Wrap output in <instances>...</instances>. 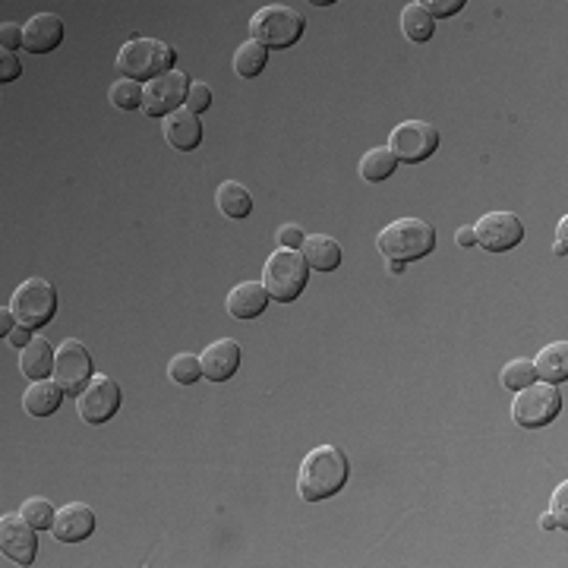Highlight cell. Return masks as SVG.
<instances>
[{
    "mask_svg": "<svg viewBox=\"0 0 568 568\" xmlns=\"http://www.w3.org/2000/svg\"><path fill=\"white\" fill-rule=\"evenodd\" d=\"M209 108H212V89L206 83H193L190 95H187V111H193L199 117L202 111H209Z\"/></svg>",
    "mask_w": 568,
    "mask_h": 568,
    "instance_id": "33",
    "label": "cell"
},
{
    "mask_svg": "<svg viewBox=\"0 0 568 568\" xmlns=\"http://www.w3.org/2000/svg\"><path fill=\"white\" fill-rule=\"evenodd\" d=\"M76 411L89 426L108 423L120 411V385L111 376H92L83 395H76Z\"/></svg>",
    "mask_w": 568,
    "mask_h": 568,
    "instance_id": "11",
    "label": "cell"
},
{
    "mask_svg": "<svg viewBox=\"0 0 568 568\" xmlns=\"http://www.w3.org/2000/svg\"><path fill=\"white\" fill-rule=\"evenodd\" d=\"M174 48L161 38H130L117 51V73L133 83H152V79L174 70Z\"/></svg>",
    "mask_w": 568,
    "mask_h": 568,
    "instance_id": "3",
    "label": "cell"
},
{
    "mask_svg": "<svg viewBox=\"0 0 568 568\" xmlns=\"http://www.w3.org/2000/svg\"><path fill=\"white\" fill-rule=\"evenodd\" d=\"M64 389L54 382V379H38L32 382L26 395H23V411L29 417H51L57 408H60V401H64Z\"/></svg>",
    "mask_w": 568,
    "mask_h": 568,
    "instance_id": "21",
    "label": "cell"
},
{
    "mask_svg": "<svg viewBox=\"0 0 568 568\" xmlns=\"http://www.w3.org/2000/svg\"><path fill=\"white\" fill-rule=\"evenodd\" d=\"M193 79L184 70H171L165 76L152 79V83L142 86V111L149 117H168L187 105Z\"/></svg>",
    "mask_w": 568,
    "mask_h": 568,
    "instance_id": "8",
    "label": "cell"
},
{
    "mask_svg": "<svg viewBox=\"0 0 568 568\" xmlns=\"http://www.w3.org/2000/svg\"><path fill=\"white\" fill-rule=\"evenodd\" d=\"M376 247L389 262H417L436 250V228L426 218H398L376 234Z\"/></svg>",
    "mask_w": 568,
    "mask_h": 568,
    "instance_id": "2",
    "label": "cell"
},
{
    "mask_svg": "<svg viewBox=\"0 0 568 568\" xmlns=\"http://www.w3.org/2000/svg\"><path fill=\"white\" fill-rule=\"evenodd\" d=\"M553 253L556 256H565L568 253V218L559 221V228H556V243H553Z\"/></svg>",
    "mask_w": 568,
    "mask_h": 568,
    "instance_id": "37",
    "label": "cell"
},
{
    "mask_svg": "<svg viewBox=\"0 0 568 568\" xmlns=\"http://www.w3.org/2000/svg\"><path fill=\"white\" fill-rule=\"evenodd\" d=\"M562 411V392L559 385L550 382H531L518 389L512 401V420L524 430H540V426L553 423Z\"/></svg>",
    "mask_w": 568,
    "mask_h": 568,
    "instance_id": "6",
    "label": "cell"
},
{
    "mask_svg": "<svg viewBox=\"0 0 568 568\" xmlns=\"http://www.w3.org/2000/svg\"><path fill=\"white\" fill-rule=\"evenodd\" d=\"M420 7H423L426 13H430V16H433V23H436V19H445V16L461 13L468 4H464V0H420Z\"/></svg>",
    "mask_w": 568,
    "mask_h": 568,
    "instance_id": "32",
    "label": "cell"
},
{
    "mask_svg": "<svg viewBox=\"0 0 568 568\" xmlns=\"http://www.w3.org/2000/svg\"><path fill=\"white\" fill-rule=\"evenodd\" d=\"M0 550L4 559L16 565H32L38 553V527H32L23 515L0 518Z\"/></svg>",
    "mask_w": 568,
    "mask_h": 568,
    "instance_id": "13",
    "label": "cell"
},
{
    "mask_svg": "<svg viewBox=\"0 0 568 568\" xmlns=\"http://www.w3.org/2000/svg\"><path fill=\"white\" fill-rule=\"evenodd\" d=\"M19 76H23V64H19V57L13 51L0 48V83H16Z\"/></svg>",
    "mask_w": 568,
    "mask_h": 568,
    "instance_id": "34",
    "label": "cell"
},
{
    "mask_svg": "<svg viewBox=\"0 0 568 568\" xmlns=\"http://www.w3.org/2000/svg\"><path fill=\"white\" fill-rule=\"evenodd\" d=\"M303 240H307V234H303L300 225H281L278 228V247H284V250H300Z\"/></svg>",
    "mask_w": 568,
    "mask_h": 568,
    "instance_id": "35",
    "label": "cell"
},
{
    "mask_svg": "<svg viewBox=\"0 0 568 568\" xmlns=\"http://www.w3.org/2000/svg\"><path fill=\"white\" fill-rule=\"evenodd\" d=\"M10 310L19 326H29L32 332L48 326L57 313V291L45 278H26L10 297Z\"/></svg>",
    "mask_w": 568,
    "mask_h": 568,
    "instance_id": "7",
    "label": "cell"
},
{
    "mask_svg": "<svg viewBox=\"0 0 568 568\" xmlns=\"http://www.w3.org/2000/svg\"><path fill=\"white\" fill-rule=\"evenodd\" d=\"M389 149L404 165H420L439 149V130L426 120H404L389 136Z\"/></svg>",
    "mask_w": 568,
    "mask_h": 568,
    "instance_id": "9",
    "label": "cell"
},
{
    "mask_svg": "<svg viewBox=\"0 0 568 568\" xmlns=\"http://www.w3.org/2000/svg\"><path fill=\"white\" fill-rule=\"evenodd\" d=\"M474 237L480 247L490 253L515 250L524 240V221L512 212H486L474 225Z\"/></svg>",
    "mask_w": 568,
    "mask_h": 568,
    "instance_id": "12",
    "label": "cell"
},
{
    "mask_svg": "<svg viewBox=\"0 0 568 568\" xmlns=\"http://www.w3.org/2000/svg\"><path fill=\"white\" fill-rule=\"evenodd\" d=\"M32 338H35V335H32V329H29V326H19V322H16V329L7 335V341H10V344H16V348H26V344H29Z\"/></svg>",
    "mask_w": 568,
    "mask_h": 568,
    "instance_id": "38",
    "label": "cell"
},
{
    "mask_svg": "<svg viewBox=\"0 0 568 568\" xmlns=\"http://www.w3.org/2000/svg\"><path fill=\"white\" fill-rule=\"evenodd\" d=\"M433 29H436L433 16L420 7V0H414V4H408L401 10V32L408 35L411 42H430Z\"/></svg>",
    "mask_w": 568,
    "mask_h": 568,
    "instance_id": "26",
    "label": "cell"
},
{
    "mask_svg": "<svg viewBox=\"0 0 568 568\" xmlns=\"http://www.w3.org/2000/svg\"><path fill=\"white\" fill-rule=\"evenodd\" d=\"M351 474V461L338 445H316L310 455L303 458L300 474H297V493L303 502H322L332 499L344 490Z\"/></svg>",
    "mask_w": 568,
    "mask_h": 568,
    "instance_id": "1",
    "label": "cell"
},
{
    "mask_svg": "<svg viewBox=\"0 0 568 568\" xmlns=\"http://www.w3.org/2000/svg\"><path fill=\"white\" fill-rule=\"evenodd\" d=\"M16 45H23V26L4 23V26H0V48H4V51H13Z\"/></svg>",
    "mask_w": 568,
    "mask_h": 568,
    "instance_id": "36",
    "label": "cell"
},
{
    "mask_svg": "<svg viewBox=\"0 0 568 568\" xmlns=\"http://www.w3.org/2000/svg\"><path fill=\"white\" fill-rule=\"evenodd\" d=\"M455 243H458V247H474V243H477L474 228H458L455 231Z\"/></svg>",
    "mask_w": 568,
    "mask_h": 568,
    "instance_id": "40",
    "label": "cell"
},
{
    "mask_svg": "<svg viewBox=\"0 0 568 568\" xmlns=\"http://www.w3.org/2000/svg\"><path fill=\"white\" fill-rule=\"evenodd\" d=\"M165 139H168V146L177 149V152H193L199 149V142H202V124H199V117L187 108H180L174 114L165 117Z\"/></svg>",
    "mask_w": 568,
    "mask_h": 568,
    "instance_id": "18",
    "label": "cell"
},
{
    "mask_svg": "<svg viewBox=\"0 0 568 568\" xmlns=\"http://www.w3.org/2000/svg\"><path fill=\"white\" fill-rule=\"evenodd\" d=\"M300 256L307 259V266L313 272H335L341 266V247L329 234H307V240H303V247H300Z\"/></svg>",
    "mask_w": 568,
    "mask_h": 568,
    "instance_id": "20",
    "label": "cell"
},
{
    "mask_svg": "<svg viewBox=\"0 0 568 568\" xmlns=\"http://www.w3.org/2000/svg\"><path fill=\"white\" fill-rule=\"evenodd\" d=\"M540 524L546 527V531H553V527H556V521H553V515H550V512L543 515V521H540Z\"/></svg>",
    "mask_w": 568,
    "mask_h": 568,
    "instance_id": "41",
    "label": "cell"
},
{
    "mask_svg": "<svg viewBox=\"0 0 568 568\" xmlns=\"http://www.w3.org/2000/svg\"><path fill=\"white\" fill-rule=\"evenodd\" d=\"M54 348H51V341H45L42 335H35L23 354H19V373H23L29 382H38V379H48L54 373Z\"/></svg>",
    "mask_w": 568,
    "mask_h": 568,
    "instance_id": "19",
    "label": "cell"
},
{
    "mask_svg": "<svg viewBox=\"0 0 568 568\" xmlns=\"http://www.w3.org/2000/svg\"><path fill=\"white\" fill-rule=\"evenodd\" d=\"M269 64V48H262L259 42H243L237 51H234V73L240 79H256L262 70Z\"/></svg>",
    "mask_w": 568,
    "mask_h": 568,
    "instance_id": "25",
    "label": "cell"
},
{
    "mask_svg": "<svg viewBox=\"0 0 568 568\" xmlns=\"http://www.w3.org/2000/svg\"><path fill=\"white\" fill-rule=\"evenodd\" d=\"M108 98H111V105L120 108V111H136V108H142V86L133 83V79H117L108 92Z\"/></svg>",
    "mask_w": 568,
    "mask_h": 568,
    "instance_id": "30",
    "label": "cell"
},
{
    "mask_svg": "<svg viewBox=\"0 0 568 568\" xmlns=\"http://www.w3.org/2000/svg\"><path fill=\"white\" fill-rule=\"evenodd\" d=\"M64 42V23L54 13H35L23 26V48L29 54H51Z\"/></svg>",
    "mask_w": 568,
    "mask_h": 568,
    "instance_id": "16",
    "label": "cell"
},
{
    "mask_svg": "<svg viewBox=\"0 0 568 568\" xmlns=\"http://www.w3.org/2000/svg\"><path fill=\"white\" fill-rule=\"evenodd\" d=\"M540 382L562 385L568 379V341H553L531 360Z\"/></svg>",
    "mask_w": 568,
    "mask_h": 568,
    "instance_id": "22",
    "label": "cell"
},
{
    "mask_svg": "<svg viewBox=\"0 0 568 568\" xmlns=\"http://www.w3.org/2000/svg\"><path fill=\"white\" fill-rule=\"evenodd\" d=\"M568 480H562L556 490H553V499H550V515H553V521H556V527H568Z\"/></svg>",
    "mask_w": 568,
    "mask_h": 568,
    "instance_id": "31",
    "label": "cell"
},
{
    "mask_svg": "<svg viewBox=\"0 0 568 568\" xmlns=\"http://www.w3.org/2000/svg\"><path fill=\"white\" fill-rule=\"evenodd\" d=\"M303 29H307V16L294 7H281V4H269L262 7L253 19H250V38L259 42L262 48H291L303 38Z\"/></svg>",
    "mask_w": 568,
    "mask_h": 568,
    "instance_id": "5",
    "label": "cell"
},
{
    "mask_svg": "<svg viewBox=\"0 0 568 568\" xmlns=\"http://www.w3.org/2000/svg\"><path fill=\"white\" fill-rule=\"evenodd\" d=\"M398 168V158L392 155L389 146H376L370 149L367 155L360 158V177L367 180V184H382V180H389Z\"/></svg>",
    "mask_w": 568,
    "mask_h": 568,
    "instance_id": "24",
    "label": "cell"
},
{
    "mask_svg": "<svg viewBox=\"0 0 568 568\" xmlns=\"http://www.w3.org/2000/svg\"><path fill=\"white\" fill-rule=\"evenodd\" d=\"M168 376L171 382L177 385H196L202 379V363L196 354H177L171 363H168Z\"/></svg>",
    "mask_w": 568,
    "mask_h": 568,
    "instance_id": "29",
    "label": "cell"
},
{
    "mask_svg": "<svg viewBox=\"0 0 568 568\" xmlns=\"http://www.w3.org/2000/svg\"><path fill=\"white\" fill-rule=\"evenodd\" d=\"M92 379V354L83 341L67 338L57 348V360H54V382L64 389L67 395H83V389Z\"/></svg>",
    "mask_w": 568,
    "mask_h": 568,
    "instance_id": "10",
    "label": "cell"
},
{
    "mask_svg": "<svg viewBox=\"0 0 568 568\" xmlns=\"http://www.w3.org/2000/svg\"><path fill=\"white\" fill-rule=\"evenodd\" d=\"M202 376L209 382H228L240 367V344L234 338H218L199 354Z\"/></svg>",
    "mask_w": 568,
    "mask_h": 568,
    "instance_id": "15",
    "label": "cell"
},
{
    "mask_svg": "<svg viewBox=\"0 0 568 568\" xmlns=\"http://www.w3.org/2000/svg\"><path fill=\"white\" fill-rule=\"evenodd\" d=\"M16 329V316H13V310L10 307H4V310H0V335H10Z\"/></svg>",
    "mask_w": 568,
    "mask_h": 568,
    "instance_id": "39",
    "label": "cell"
},
{
    "mask_svg": "<svg viewBox=\"0 0 568 568\" xmlns=\"http://www.w3.org/2000/svg\"><path fill=\"white\" fill-rule=\"evenodd\" d=\"M389 272H392V275H401V272H404V262H389Z\"/></svg>",
    "mask_w": 568,
    "mask_h": 568,
    "instance_id": "42",
    "label": "cell"
},
{
    "mask_svg": "<svg viewBox=\"0 0 568 568\" xmlns=\"http://www.w3.org/2000/svg\"><path fill=\"white\" fill-rule=\"evenodd\" d=\"M19 515H23L32 527H38V531H51V527H54V518H57V509H54V505H51L48 499L32 496V499L23 502V509H19Z\"/></svg>",
    "mask_w": 568,
    "mask_h": 568,
    "instance_id": "28",
    "label": "cell"
},
{
    "mask_svg": "<svg viewBox=\"0 0 568 568\" xmlns=\"http://www.w3.org/2000/svg\"><path fill=\"white\" fill-rule=\"evenodd\" d=\"M225 307L234 319H259L269 310V291L262 288V281H240L228 294Z\"/></svg>",
    "mask_w": 568,
    "mask_h": 568,
    "instance_id": "17",
    "label": "cell"
},
{
    "mask_svg": "<svg viewBox=\"0 0 568 568\" xmlns=\"http://www.w3.org/2000/svg\"><path fill=\"white\" fill-rule=\"evenodd\" d=\"M92 531H95V512L86 502H70V505H64V509H57V518H54V527H51L54 540L83 543V540L92 537Z\"/></svg>",
    "mask_w": 568,
    "mask_h": 568,
    "instance_id": "14",
    "label": "cell"
},
{
    "mask_svg": "<svg viewBox=\"0 0 568 568\" xmlns=\"http://www.w3.org/2000/svg\"><path fill=\"white\" fill-rule=\"evenodd\" d=\"M215 206L221 209V215H225V218L240 221V218H247L253 212V196H250L247 187L237 184V180H225V184H221L218 193H215Z\"/></svg>",
    "mask_w": 568,
    "mask_h": 568,
    "instance_id": "23",
    "label": "cell"
},
{
    "mask_svg": "<svg viewBox=\"0 0 568 568\" xmlns=\"http://www.w3.org/2000/svg\"><path fill=\"white\" fill-rule=\"evenodd\" d=\"M499 382H502V389H509V392H518L524 389V385H531L537 382V373H534V363L531 360H512V363H505L502 373H499Z\"/></svg>",
    "mask_w": 568,
    "mask_h": 568,
    "instance_id": "27",
    "label": "cell"
},
{
    "mask_svg": "<svg viewBox=\"0 0 568 568\" xmlns=\"http://www.w3.org/2000/svg\"><path fill=\"white\" fill-rule=\"evenodd\" d=\"M307 281H310V266H307V259L300 256V250L278 247L266 259V269H262V288H266L269 297L278 303L297 300L303 291H307Z\"/></svg>",
    "mask_w": 568,
    "mask_h": 568,
    "instance_id": "4",
    "label": "cell"
}]
</instances>
